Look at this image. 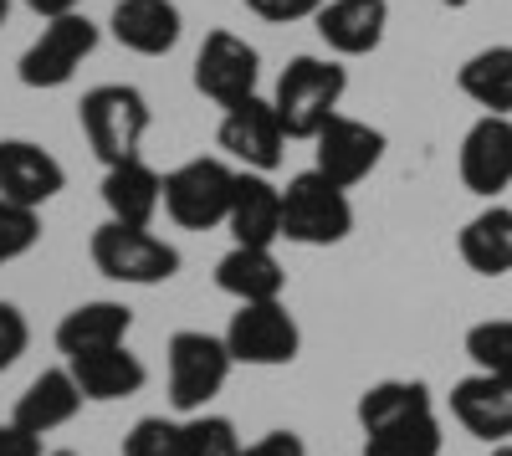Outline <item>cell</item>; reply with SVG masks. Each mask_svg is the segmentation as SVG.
Returning <instances> with one entry per match:
<instances>
[{"instance_id": "6da1fadb", "label": "cell", "mask_w": 512, "mask_h": 456, "mask_svg": "<svg viewBox=\"0 0 512 456\" xmlns=\"http://www.w3.org/2000/svg\"><path fill=\"white\" fill-rule=\"evenodd\" d=\"M349 93V72L344 62H333V57H292L277 77V88H272V108L282 118V129L287 139H318V129L338 113V103H344Z\"/></svg>"}, {"instance_id": "7a4b0ae2", "label": "cell", "mask_w": 512, "mask_h": 456, "mask_svg": "<svg viewBox=\"0 0 512 456\" xmlns=\"http://www.w3.org/2000/svg\"><path fill=\"white\" fill-rule=\"evenodd\" d=\"M149 98L128 82H103V88H88L77 103V123L82 139L103 164H128L139 159V144L149 134Z\"/></svg>"}, {"instance_id": "3957f363", "label": "cell", "mask_w": 512, "mask_h": 456, "mask_svg": "<svg viewBox=\"0 0 512 456\" xmlns=\"http://www.w3.org/2000/svg\"><path fill=\"white\" fill-rule=\"evenodd\" d=\"M354 231V205L349 190L333 185L318 170L292 175L282 190V241L297 246H338Z\"/></svg>"}, {"instance_id": "277c9868", "label": "cell", "mask_w": 512, "mask_h": 456, "mask_svg": "<svg viewBox=\"0 0 512 456\" xmlns=\"http://www.w3.org/2000/svg\"><path fill=\"white\" fill-rule=\"evenodd\" d=\"M93 267L113 282H128V287H154V282H169L180 272V252L169 241H159L149 226H123V221H103L93 231Z\"/></svg>"}, {"instance_id": "5b68a950", "label": "cell", "mask_w": 512, "mask_h": 456, "mask_svg": "<svg viewBox=\"0 0 512 456\" xmlns=\"http://www.w3.org/2000/svg\"><path fill=\"white\" fill-rule=\"evenodd\" d=\"M231 349L216 334H200V328H180L169 339V405L200 416V410L216 400L231 380Z\"/></svg>"}, {"instance_id": "8992f818", "label": "cell", "mask_w": 512, "mask_h": 456, "mask_svg": "<svg viewBox=\"0 0 512 456\" xmlns=\"http://www.w3.org/2000/svg\"><path fill=\"white\" fill-rule=\"evenodd\" d=\"M231 195H236V170L226 159H190V164L164 175V211L185 231L226 226Z\"/></svg>"}, {"instance_id": "52a82bcc", "label": "cell", "mask_w": 512, "mask_h": 456, "mask_svg": "<svg viewBox=\"0 0 512 456\" xmlns=\"http://www.w3.org/2000/svg\"><path fill=\"white\" fill-rule=\"evenodd\" d=\"M93 52H98V26L82 11H72V16H57V21L41 26V36L16 62V77H21V88H36V93L41 88H67L77 77V67Z\"/></svg>"}, {"instance_id": "ba28073f", "label": "cell", "mask_w": 512, "mask_h": 456, "mask_svg": "<svg viewBox=\"0 0 512 456\" xmlns=\"http://www.w3.org/2000/svg\"><path fill=\"white\" fill-rule=\"evenodd\" d=\"M226 349L236 364H256V369H277L292 364L297 349H303V334H297V318L277 303H241L231 313L226 328Z\"/></svg>"}, {"instance_id": "9c48e42d", "label": "cell", "mask_w": 512, "mask_h": 456, "mask_svg": "<svg viewBox=\"0 0 512 456\" xmlns=\"http://www.w3.org/2000/svg\"><path fill=\"white\" fill-rule=\"evenodd\" d=\"M216 144L236 164L256 170V175H272L277 164L287 159V129H282L272 98H241V103H231L226 118H221V129H216Z\"/></svg>"}, {"instance_id": "30bf717a", "label": "cell", "mask_w": 512, "mask_h": 456, "mask_svg": "<svg viewBox=\"0 0 512 456\" xmlns=\"http://www.w3.org/2000/svg\"><path fill=\"white\" fill-rule=\"evenodd\" d=\"M379 159H384V134L374 129V123H364V118L333 113L318 129V139H313V170L328 175L333 185H344V190L369 180L379 170Z\"/></svg>"}, {"instance_id": "8fae6325", "label": "cell", "mask_w": 512, "mask_h": 456, "mask_svg": "<svg viewBox=\"0 0 512 456\" xmlns=\"http://www.w3.org/2000/svg\"><path fill=\"white\" fill-rule=\"evenodd\" d=\"M256 77H262V57L246 36L236 31H210L195 52V88L210 98V103H241V98H256Z\"/></svg>"}, {"instance_id": "7c38bea8", "label": "cell", "mask_w": 512, "mask_h": 456, "mask_svg": "<svg viewBox=\"0 0 512 456\" xmlns=\"http://www.w3.org/2000/svg\"><path fill=\"white\" fill-rule=\"evenodd\" d=\"M461 185L482 195V200H497L507 185H512V118L502 113H482L472 129L461 139Z\"/></svg>"}, {"instance_id": "4fadbf2b", "label": "cell", "mask_w": 512, "mask_h": 456, "mask_svg": "<svg viewBox=\"0 0 512 456\" xmlns=\"http://www.w3.org/2000/svg\"><path fill=\"white\" fill-rule=\"evenodd\" d=\"M67 185V170L52 149H41L31 139H0V195L41 211L47 200H57Z\"/></svg>"}, {"instance_id": "5bb4252c", "label": "cell", "mask_w": 512, "mask_h": 456, "mask_svg": "<svg viewBox=\"0 0 512 456\" xmlns=\"http://www.w3.org/2000/svg\"><path fill=\"white\" fill-rule=\"evenodd\" d=\"M313 21L333 57H369L390 26V0H323Z\"/></svg>"}, {"instance_id": "9a60e30c", "label": "cell", "mask_w": 512, "mask_h": 456, "mask_svg": "<svg viewBox=\"0 0 512 456\" xmlns=\"http://www.w3.org/2000/svg\"><path fill=\"white\" fill-rule=\"evenodd\" d=\"M113 41L139 57H169L180 47V6L175 0H118L113 6Z\"/></svg>"}, {"instance_id": "2e32d148", "label": "cell", "mask_w": 512, "mask_h": 456, "mask_svg": "<svg viewBox=\"0 0 512 456\" xmlns=\"http://www.w3.org/2000/svg\"><path fill=\"white\" fill-rule=\"evenodd\" d=\"M226 231L236 246H277L282 241V190L256 170H236Z\"/></svg>"}, {"instance_id": "e0dca14e", "label": "cell", "mask_w": 512, "mask_h": 456, "mask_svg": "<svg viewBox=\"0 0 512 456\" xmlns=\"http://www.w3.org/2000/svg\"><path fill=\"white\" fill-rule=\"evenodd\" d=\"M451 416L472 431V436L502 446V441L512 436V380H492V375H466V380H456V390H451Z\"/></svg>"}, {"instance_id": "ac0fdd59", "label": "cell", "mask_w": 512, "mask_h": 456, "mask_svg": "<svg viewBox=\"0 0 512 456\" xmlns=\"http://www.w3.org/2000/svg\"><path fill=\"white\" fill-rule=\"evenodd\" d=\"M82 385L72 380V369H41V375L21 390V400H16V426H26L31 436H47V431H57V426H67L77 410H82Z\"/></svg>"}, {"instance_id": "d6986e66", "label": "cell", "mask_w": 512, "mask_h": 456, "mask_svg": "<svg viewBox=\"0 0 512 456\" xmlns=\"http://www.w3.org/2000/svg\"><path fill=\"white\" fill-rule=\"evenodd\" d=\"M103 205H108V221L149 226L164 205V175H154L144 159L108 164L103 170Z\"/></svg>"}, {"instance_id": "ffe728a7", "label": "cell", "mask_w": 512, "mask_h": 456, "mask_svg": "<svg viewBox=\"0 0 512 456\" xmlns=\"http://www.w3.org/2000/svg\"><path fill=\"white\" fill-rule=\"evenodd\" d=\"M216 287L236 303H277L287 287V272L272 257V246H231L216 262Z\"/></svg>"}, {"instance_id": "44dd1931", "label": "cell", "mask_w": 512, "mask_h": 456, "mask_svg": "<svg viewBox=\"0 0 512 456\" xmlns=\"http://www.w3.org/2000/svg\"><path fill=\"white\" fill-rule=\"evenodd\" d=\"M67 369H72V380L82 385V395H88V400H128V395H139L144 380H149L144 359L128 354V344L77 354V359H67Z\"/></svg>"}, {"instance_id": "7402d4cb", "label": "cell", "mask_w": 512, "mask_h": 456, "mask_svg": "<svg viewBox=\"0 0 512 456\" xmlns=\"http://www.w3.org/2000/svg\"><path fill=\"white\" fill-rule=\"evenodd\" d=\"M128 328H134V313L113 298H98V303H82L72 308L62 323H57V349L67 359L77 354H93V349H113L128 339Z\"/></svg>"}, {"instance_id": "603a6c76", "label": "cell", "mask_w": 512, "mask_h": 456, "mask_svg": "<svg viewBox=\"0 0 512 456\" xmlns=\"http://www.w3.org/2000/svg\"><path fill=\"white\" fill-rule=\"evenodd\" d=\"M461 262L482 272V277H502L512 272V211L507 205H487L472 221L461 226Z\"/></svg>"}, {"instance_id": "cb8c5ba5", "label": "cell", "mask_w": 512, "mask_h": 456, "mask_svg": "<svg viewBox=\"0 0 512 456\" xmlns=\"http://www.w3.org/2000/svg\"><path fill=\"white\" fill-rule=\"evenodd\" d=\"M456 88L472 98L482 113L512 118V47H482L461 62Z\"/></svg>"}, {"instance_id": "d4e9b609", "label": "cell", "mask_w": 512, "mask_h": 456, "mask_svg": "<svg viewBox=\"0 0 512 456\" xmlns=\"http://www.w3.org/2000/svg\"><path fill=\"white\" fill-rule=\"evenodd\" d=\"M425 410H436L431 405V390H425L420 380H379L359 395V426L364 436L369 431H384V426H395V421H410V416H425Z\"/></svg>"}, {"instance_id": "484cf974", "label": "cell", "mask_w": 512, "mask_h": 456, "mask_svg": "<svg viewBox=\"0 0 512 456\" xmlns=\"http://www.w3.org/2000/svg\"><path fill=\"white\" fill-rule=\"evenodd\" d=\"M364 456H441V421H436V410L410 416V421H395L384 431H369L364 436Z\"/></svg>"}, {"instance_id": "4316f807", "label": "cell", "mask_w": 512, "mask_h": 456, "mask_svg": "<svg viewBox=\"0 0 512 456\" xmlns=\"http://www.w3.org/2000/svg\"><path fill=\"white\" fill-rule=\"evenodd\" d=\"M466 359L477 364V375L512 380V318H492L466 328Z\"/></svg>"}, {"instance_id": "83f0119b", "label": "cell", "mask_w": 512, "mask_h": 456, "mask_svg": "<svg viewBox=\"0 0 512 456\" xmlns=\"http://www.w3.org/2000/svg\"><path fill=\"white\" fill-rule=\"evenodd\" d=\"M180 436H185V456H241L246 451L236 426L226 416H205V410L180 421Z\"/></svg>"}, {"instance_id": "f1b7e54d", "label": "cell", "mask_w": 512, "mask_h": 456, "mask_svg": "<svg viewBox=\"0 0 512 456\" xmlns=\"http://www.w3.org/2000/svg\"><path fill=\"white\" fill-rule=\"evenodd\" d=\"M36 241H41V211H31V205H16V200L0 195V267L21 262Z\"/></svg>"}, {"instance_id": "f546056e", "label": "cell", "mask_w": 512, "mask_h": 456, "mask_svg": "<svg viewBox=\"0 0 512 456\" xmlns=\"http://www.w3.org/2000/svg\"><path fill=\"white\" fill-rule=\"evenodd\" d=\"M123 456H185L180 421H164V416L134 421V431L123 436Z\"/></svg>"}, {"instance_id": "4dcf8cb0", "label": "cell", "mask_w": 512, "mask_h": 456, "mask_svg": "<svg viewBox=\"0 0 512 456\" xmlns=\"http://www.w3.org/2000/svg\"><path fill=\"white\" fill-rule=\"evenodd\" d=\"M26 344H31V323H26V313L16 308V303H0V375L26 354Z\"/></svg>"}, {"instance_id": "1f68e13d", "label": "cell", "mask_w": 512, "mask_h": 456, "mask_svg": "<svg viewBox=\"0 0 512 456\" xmlns=\"http://www.w3.org/2000/svg\"><path fill=\"white\" fill-rule=\"evenodd\" d=\"M251 16H262L272 26H292V21H308L323 11V0H241Z\"/></svg>"}, {"instance_id": "d6a6232c", "label": "cell", "mask_w": 512, "mask_h": 456, "mask_svg": "<svg viewBox=\"0 0 512 456\" xmlns=\"http://www.w3.org/2000/svg\"><path fill=\"white\" fill-rule=\"evenodd\" d=\"M241 456H308V446H303L297 431H267L262 441H251Z\"/></svg>"}, {"instance_id": "836d02e7", "label": "cell", "mask_w": 512, "mask_h": 456, "mask_svg": "<svg viewBox=\"0 0 512 456\" xmlns=\"http://www.w3.org/2000/svg\"><path fill=\"white\" fill-rule=\"evenodd\" d=\"M0 456H41V436H31L26 426L6 421L0 426Z\"/></svg>"}, {"instance_id": "e575fe53", "label": "cell", "mask_w": 512, "mask_h": 456, "mask_svg": "<svg viewBox=\"0 0 512 456\" xmlns=\"http://www.w3.org/2000/svg\"><path fill=\"white\" fill-rule=\"evenodd\" d=\"M26 6H31L41 21H57V16H72V11L82 6V0H26Z\"/></svg>"}, {"instance_id": "d590c367", "label": "cell", "mask_w": 512, "mask_h": 456, "mask_svg": "<svg viewBox=\"0 0 512 456\" xmlns=\"http://www.w3.org/2000/svg\"><path fill=\"white\" fill-rule=\"evenodd\" d=\"M6 16H11V0H0V26H6Z\"/></svg>"}, {"instance_id": "8d00e7d4", "label": "cell", "mask_w": 512, "mask_h": 456, "mask_svg": "<svg viewBox=\"0 0 512 456\" xmlns=\"http://www.w3.org/2000/svg\"><path fill=\"white\" fill-rule=\"evenodd\" d=\"M492 456H512V446H507V441H502V446H492Z\"/></svg>"}, {"instance_id": "74e56055", "label": "cell", "mask_w": 512, "mask_h": 456, "mask_svg": "<svg viewBox=\"0 0 512 456\" xmlns=\"http://www.w3.org/2000/svg\"><path fill=\"white\" fill-rule=\"evenodd\" d=\"M441 6H472V0H441Z\"/></svg>"}, {"instance_id": "f35d334b", "label": "cell", "mask_w": 512, "mask_h": 456, "mask_svg": "<svg viewBox=\"0 0 512 456\" xmlns=\"http://www.w3.org/2000/svg\"><path fill=\"white\" fill-rule=\"evenodd\" d=\"M52 456H77V451H52Z\"/></svg>"}]
</instances>
